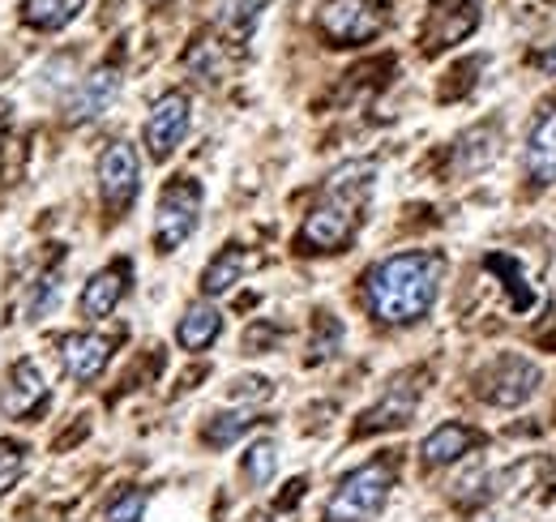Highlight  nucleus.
Wrapping results in <instances>:
<instances>
[{
	"instance_id": "nucleus-1",
	"label": "nucleus",
	"mask_w": 556,
	"mask_h": 522,
	"mask_svg": "<svg viewBox=\"0 0 556 522\" xmlns=\"http://www.w3.org/2000/svg\"><path fill=\"white\" fill-rule=\"evenodd\" d=\"M445 261L437 253H399L372 265L368 274V309L390 326H412L428 318L441 291Z\"/></svg>"
},
{
	"instance_id": "nucleus-2",
	"label": "nucleus",
	"mask_w": 556,
	"mask_h": 522,
	"mask_svg": "<svg viewBox=\"0 0 556 522\" xmlns=\"http://www.w3.org/2000/svg\"><path fill=\"white\" fill-rule=\"evenodd\" d=\"M372 176L377 167L372 163H351L343 172L330 176V194L321 206H313V214L304 219L295 245L304 253H339L348 249L355 227H359V206L372 194Z\"/></svg>"
},
{
	"instance_id": "nucleus-3",
	"label": "nucleus",
	"mask_w": 556,
	"mask_h": 522,
	"mask_svg": "<svg viewBox=\"0 0 556 522\" xmlns=\"http://www.w3.org/2000/svg\"><path fill=\"white\" fill-rule=\"evenodd\" d=\"M390 488H394V462H390V458L364 462V467H355L351 475H343V484L334 488V497H330V506H326V519L368 522L386 506Z\"/></svg>"
},
{
	"instance_id": "nucleus-4",
	"label": "nucleus",
	"mask_w": 556,
	"mask_h": 522,
	"mask_svg": "<svg viewBox=\"0 0 556 522\" xmlns=\"http://www.w3.org/2000/svg\"><path fill=\"white\" fill-rule=\"evenodd\" d=\"M198 219H202V185L180 176L172 181L163 197H159V214H154V249L159 253H176L193 232H198Z\"/></svg>"
},
{
	"instance_id": "nucleus-5",
	"label": "nucleus",
	"mask_w": 556,
	"mask_h": 522,
	"mask_svg": "<svg viewBox=\"0 0 556 522\" xmlns=\"http://www.w3.org/2000/svg\"><path fill=\"white\" fill-rule=\"evenodd\" d=\"M381 26H386L381 0H326V9H321V30L339 48L368 44L372 35H381Z\"/></svg>"
},
{
	"instance_id": "nucleus-6",
	"label": "nucleus",
	"mask_w": 556,
	"mask_h": 522,
	"mask_svg": "<svg viewBox=\"0 0 556 522\" xmlns=\"http://www.w3.org/2000/svg\"><path fill=\"white\" fill-rule=\"evenodd\" d=\"M189 133V95L185 90H167L150 116H146V146H150V159H172V150L185 141Z\"/></svg>"
},
{
	"instance_id": "nucleus-7",
	"label": "nucleus",
	"mask_w": 556,
	"mask_h": 522,
	"mask_svg": "<svg viewBox=\"0 0 556 522\" xmlns=\"http://www.w3.org/2000/svg\"><path fill=\"white\" fill-rule=\"evenodd\" d=\"M138 181H141V163H138V150L129 141H112L99 159V194L112 210H125L134 206L138 197Z\"/></svg>"
},
{
	"instance_id": "nucleus-8",
	"label": "nucleus",
	"mask_w": 556,
	"mask_h": 522,
	"mask_svg": "<svg viewBox=\"0 0 556 522\" xmlns=\"http://www.w3.org/2000/svg\"><path fill=\"white\" fill-rule=\"evenodd\" d=\"M535 386H540V369L518 360V356H505V360L492 364V373L484 377V398L492 407H518V402H527L535 394Z\"/></svg>"
},
{
	"instance_id": "nucleus-9",
	"label": "nucleus",
	"mask_w": 556,
	"mask_h": 522,
	"mask_svg": "<svg viewBox=\"0 0 556 522\" xmlns=\"http://www.w3.org/2000/svg\"><path fill=\"white\" fill-rule=\"evenodd\" d=\"M116 90H121V69H116V65H99L94 73H90V77H81V86L73 90L65 116H70L73 125H77V121H94V116H103V112L112 108Z\"/></svg>"
},
{
	"instance_id": "nucleus-10",
	"label": "nucleus",
	"mask_w": 556,
	"mask_h": 522,
	"mask_svg": "<svg viewBox=\"0 0 556 522\" xmlns=\"http://www.w3.org/2000/svg\"><path fill=\"white\" fill-rule=\"evenodd\" d=\"M43 398H48V382H43L39 364H35V360H17L13 373H9V386L0 394V411H4L9 420H22V415L39 411Z\"/></svg>"
},
{
	"instance_id": "nucleus-11",
	"label": "nucleus",
	"mask_w": 556,
	"mask_h": 522,
	"mask_svg": "<svg viewBox=\"0 0 556 522\" xmlns=\"http://www.w3.org/2000/svg\"><path fill=\"white\" fill-rule=\"evenodd\" d=\"M129 261H116V265H108V270H99L86 287H81V318H90V322H99V318H108L116 304H121V296H125V287H129Z\"/></svg>"
},
{
	"instance_id": "nucleus-12",
	"label": "nucleus",
	"mask_w": 556,
	"mask_h": 522,
	"mask_svg": "<svg viewBox=\"0 0 556 522\" xmlns=\"http://www.w3.org/2000/svg\"><path fill=\"white\" fill-rule=\"evenodd\" d=\"M112 347L116 343L108 334H73V338H65V373L73 382H94L108 369Z\"/></svg>"
},
{
	"instance_id": "nucleus-13",
	"label": "nucleus",
	"mask_w": 556,
	"mask_h": 522,
	"mask_svg": "<svg viewBox=\"0 0 556 522\" xmlns=\"http://www.w3.org/2000/svg\"><path fill=\"white\" fill-rule=\"evenodd\" d=\"M527 172L544 185L556 181V108H548L535 125H531V137H527Z\"/></svg>"
},
{
	"instance_id": "nucleus-14",
	"label": "nucleus",
	"mask_w": 556,
	"mask_h": 522,
	"mask_svg": "<svg viewBox=\"0 0 556 522\" xmlns=\"http://www.w3.org/2000/svg\"><path fill=\"white\" fill-rule=\"evenodd\" d=\"M471 446H476V433H471L467 424H441V428H432V433L424 437L419 458H424L428 467H450V462H458V458L467 455Z\"/></svg>"
},
{
	"instance_id": "nucleus-15",
	"label": "nucleus",
	"mask_w": 556,
	"mask_h": 522,
	"mask_svg": "<svg viewBox=\"0 0 556 522\" xmlns=\"http://www.w3.org/2000/svg\"><path fill=\"white\" fill-rule=\"evenodd\" d=\"M412 411H416V386H407V390H403V382H399V386L386 394V398H381L372 411H364V420H359V433L399 428V424H407V420H412Z\"/></svg>"
},
{
	"instance_id": "nucleus-16",
	"label": "nucleus",
	"mask_w": 556,
	"mask_h": 522,
	"mask_svg": "<svg viewBox=\"0 0 556 522\" xmlns=\"http://www.w3.org/2000/svg\"><path fill=\"white\" fill-rule=\"evenodd\" d=\"M253 265H257L253 253H244V249H236V245H231V249H223V253L206 265V274H202V291H206V296H223V291H231V287H236Z\"/></svg>"
},
{
	"instance_id": "nucleus-17",
	"label": "nucleus",
	"mask_w": 556,
	"mask_h": 522,
	"mask_svg": "<svg viewBox=\"0 0 556 522\" xmlns=\"http://www.w3.org/2000/svg\"><path fill=\"white\" fill-rule=\"evenodd\" d=\"M218 330H223V313L214 304H189L180 326H176V338H180L185 351H206L210 343L218 338Z\"/></svg>"
},
{
	"instance_id": "nucleus-18",
	"label": "nucleus",
	"mask_w": 556,
	"mask_h": 522,
	"mask_svg": "<svg viewBox=\"0 0 556 522\" xmlns=\"http://www.w3.org/2000/svg\"><path fill=\"white\" fill-rule=\"evenodd\" d=\"M86 0H22V17L39 30H61L81 13Z\"/></svg>"
},
{
	"instance_id": "nucleus-19",
	"label": "nucleus",
	"mask_w": 556,
	"mask_h": 522,
	"mask_svg": "<svg viewBox=\"0 0 556 522\" xmlns=\"http://www.w3.org/2000/svg\"><path fill=\"white\" fill-rule=\"evenodd\" d=\"M496 129H476L467 133L463 141H458V172H480V167H488L492 159H496Z\"/></svg>"
},
{
	"instance_id": "nucleus-20",
	"label": "nucleus",
	"mask_w": 556,
	"mask_h": 522,
	"mask_svg": "<svg viewBox=\"0 0 556 522\" xmlns=\"http://www.w3.org/2000/svg\"><path fill=\"white\" fill-rule=\"evenodd\" d=\"M441 17H445V9H441ZM476 22H480V9L463 0V4H458V13H454V17H445V26H432L428 48H450V44H458L463 35H471V30H476Z\"/></svg>"
},
{
	"instance_id": "nucleus-21",
	"label": "nucleus",
	"mask_w": 556,
	"mask_h": 522,
	"mask_svg": "<svg viewBox=\"0 0 556 522\" xmlns=\"http://www.w3.org/2000/svg\"><path fill=\"white\" fill-rule=\"evenodd\" d=\"M253 424V411H223L206 424V446H231Z\"/></svg>"
},
{
	"instance_id": "nucleus-22",
	"label": "nucleus",
	"mask_w": 556,
	"mask_h": 522,
	"mask_svg": "<svg viewBox=\"0 0 556 522\" xmlns=\"http://www.w3.org/2000/svg\"><path fill=\"white\" fill-rule=\"evenodd\" d=\"M275 467H278L275 442H257V446H249V455H244V475H249V484L266 488V484L275 480Z\"/></svg>"
},
{
	"instance_id": "nucleus-23",
	"label": "nucleus",
	"mask_w": 556,
	"mask_h": 522,
	"mask_svg": "<svg viewBox=\"0 0 556 522\" xmlns=\"http://www.w3.org/2000/svg\"><path fill=\"white\" fill-rule=\"evenodd\" d=\"M56 300H61V270H48L43 278H39V287H35V296H30V322H39V318H48L52 309H56Z\"/></svg>"
},
{
	"instance_id": "nucleus-24",
	"label": "nucleus",
	"mask_w": 556,
	"mask_h": 522,
	"mask_svg": "<svg viewBox=\"0 0 556 522\" xmlns=\"http://www.w3.org/2000/svg\"><path fill=\"white\" fill-rule=\"evenodd\" d=\"M141 514H146V493H141V488H129V493H121V497L108 506L103 522H141Z\"/></svg>"
},
{
	"instance_id": "nucleus-25",
	"label": "nucleus",
	"mask_w": 556,
	"mask_h": 522,
	"mask_svg": "<svg viewBox=\"0 0 556 522\" xmlns=\"http://www.w3.org/2000/svg\"><path fill=\"white\" fill-rule=\"evenodd\" d=\"M488 270H496V274H509V287L518 291V296H514V309H527V304H531V291L522 287V265H518V261L492 253V258H488Z\"/></svg>"
},
{
	"instance_id": "nucleus-26",
	"label": "nucleus",
	"mask_w": 556,
	"mask_h": 522,
	"mask_svg": "<svg viewBox=\"0 0 556 522\" xmlns=\"http://www.w3.org/2000/svg\"><path fill=\"white\" fill-rule=\"evenodd\" d=\"M26 471V450L22 446H9L0 442V493H9L17 484V475Z\"/></svg>"
},
{
	"instance_id": "nucleus-27",
	"label": "nucleus",
	"mask_w": 556,
	"mask_h": 522,
	"mask_svg": "<svg viewBox=\"0 0 556 522\" xmlns=\"http://www.w3.org/2000/svg\"><path fill=\"white\" fill-rule=\"evenodd\" d=\"M535 65H540V69H548V73H556V48H544V52L535 57Z\"/></svg>"
},
{
	"instance_id": "nucleus-28",
	"label": "nucleus",
	"mask_w": 556,
	"mask_h": 522,
	"mask_svg": "<svg viewBox=\"0 0 556 522\" xmlns=\"http://www.w3.org/2000/svg\"><path fill=\"white\" fill-rule=\"evenodd\" d=\"M4 125H9V116H4V103H0V129H4Z\"/></svg>"
},
{
	"instance_id": "nucleus-29",
	"label": "nucleus",
	"mask_w": 556,
	"mask_h": 522,
	"mask_svg": "<svg viewBox=\"0 0 556 522\" xmlns=\"http://www.w3.org/2000/svg\"><path fill=\"white\" fill-rule=\"evenodd\" d=\"M150 4H163V0H150Z\"/></svg>"
}]
</instances>
